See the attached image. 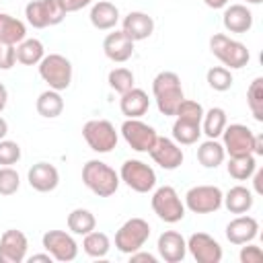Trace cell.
Instances as JSON below:
<instances>
[{
    "label": "cell",
    "instance_id": "obj_51",
    "mask_svg": "<svg viewBox=\"0 0 263 263\" xmlns=\"http://www.w3.org/2000/svg\"><path fill=\"white\" fill-rule=\"evenodd\" d=\"M249 4H261V0H247Z\"/></svg>",
    "mask_w": 263,
    "mask_h": 263
},
{
    "label": "cell",
    "instance_id": "obj_37",
    "mask_svg": "<svg viewBox=\"0 0 263 263\" xmlns=\"http://www.w3.org/2000/svg\"><path fill=\"white\" fill-rule=\"evenodd\" d=\"M107 82L115 92L123 95L129 88H134V72L127 68H113L107 76Z\"/></svg>",
    "mask_w": 263,
    "mask_h": 263
},
{
    "label": "cell",
    "instance_id": "obj_4",
    "mask_svg": "<svg viewBox=\"0 0 263 263\" xmlns=\"http://www.w3.org/2000/svg\"><path fill=\"white\" fill-rule=\"evenodd\" d=\"M37 66H39V76L43 78V82H47L49 88L62 92L72 84V64L66 55L62 53L43 55V60Z\"/></svg>",
    "mask_w": 263,
    "mask_h": 263
},
{
    "label": "cell",
    "instance_id": "obj_32",
    "mask_svg": "<svg viewBox=\"0 0 263 263\" xmlns=\"http://www.w3.org/2000/svg\"><path fill=\"white\" fill-rule=\"evenodd\" d=\"M109 249H111V240H109V236H107L105 232L90 230V232L84 234V238H82V251H84L88 257H92V259H103V257H107Z\"/></svg>",
    "mask_w": 263,
    "mask_h": 263
},
{
    "label": "cell",
    "instance_id": "obj_1",
    "mask_svg": "<svg viewBox=\"0 0 263 263\" xmlns=\"http://www.w3.org/2000/svg\"><path fill=\"white\" fill-rule=\"evenodd\" d=\"M152 95H154L156 107L162 115H175L179 103L185 99L179 74H175L171 70L158 72L152 80Z\"/></svg>",
    "mask_w": 263,
    "mask_h": 263
},
{
    "label": "cell",
    "instance_id": "obj_33",
    "mask_svg": "<svg viewBox=\"0 0 263 263\" xmlns=\"http://www.w3.org/2000/svg\"><path fill=\"white\" fill-rule=\"evenodd\" d=\"M228 175L236 181H247L251 179V175L255 173L257 168V160H255V154H238V156H230L228 164Z\"/></svg>",
    "mask_w": 263,
    "mask_h": 263
},
{
    "label": "cell",
    "instance_id": "obj_20",
    "mask_svg": "<svg viewBox=\"0 0 263 263\" xmlns=\"http://www.w3.org/2000/svg\"><path fill=\"white\" fill-rule=\"evenodd\" d=\"M156 247H158V255L166 263H181L187 255V240L183 238V234L175 230H164L158 236Z\"/></svg>",
    "mask_w": 263,
    "mask_h": 263
},
{
    "label": "cell",
    "instance_id": "obj_14",
    "mask_svg": "<svg viewBox=\"0 0 263 263\" xmlns=\"http://www.w3.org/2000/svg\"><path fill=\"white\" fill-rule=\"evenodd\" d=\"M187 251L197 263H220L222 261L220 242L205 232H193L187 238Z\"/></svg>",
    "mask_w": 263,
    "mask_h": 263
},
{
    "label": "cell",
    "instance_id": "obj_26",
    "mask_svg": "<svg viewBox=\"0 0 263 263\" xmlns=\"http://www.w3.org/2000/svg\"><path fill=\"white\" fill-rule=\"evenodd\" d=\"M25 37H27L25 23L14 18V16H10V14H6V12H0V43L16 45Z\"/></svg>",
    "mask_w": 263,
    "mask_h": 263
},
{
    "label": "cell",
    "instance_id": "obj_3",
    "mask_svg": "<svg viewBox=\"0 0 263 263\" xmlns=\"http://www.w3.org/2000/svg\"><path fill=\"white\" fill-rule=\"evenodd\" d=\"M210 51L224 64V68L228 70H238V68H245L251 60V53L247 49L245 43L236 41V39H230L228 35L224 33H214L210 37Z\"/></svg>",
    "mask_w": 263,
    "mask_h": 263
},
{
    "label": "cell",
    "instance_id": "obj_24",
    "mask_svg": "<svg viewBox=\"0 0 263 263\" xmlns=\"http://www.w3.org/2000/svg\"><path fill=\"white\" fill-rule=\"evenodd\" d=\"M88 18H90V25L95 29H99V31H111L119 23V8L113 2L101 0V2H95L92 4Z\"/></svg>",
    "mask_w": 263,
    "mask_h": 263
},
{
    "label": "cell",
    "instance_id": "obj_28",
    "mask_svg": "<svg viewBox=\"0 0 263 263\" xmlns=\"http://www.w3.org/2000/svg\"><path fill=\"white\" fill-rule=\"evenodd\" d=\"M224 158H226V150H224V146H222L218 140L208 138V140L201 142L199 148H197V160H199V164L205 166V168H216V166H220V164L224 162Z\"/></svg>",
    "mask_w": 263,
    "mask_h": 263
},
{
    "label": "cell",
    "instance_id": "obj_8",
    "mask_svg": "<svg viewBox=\"0 0 263 263\" xmlns=\"http://www.w3.org/2000/svg\"><path fill=\"white\" fill-rule=\"evenodd\" d=\"M119 181H123L136 193H148L156 187V173L150 164L138 158H129L119 168Z\"/></svg>",
    "mask_w": 263,
    "mask_h": 263
},
{
    "label": "cell",
    "instance_id": "obj_13",
    "mask_svg": "<svg viewBox=\"0 0 263 263\" xmlns=\"http://www.w3.org/2000/svg\"><path fill=\"white\" fill-rule=\"evenodd\" d=\"M253 140H255L253 129L242 123H230L222 132V146L230 156L253 154Z\"/></svg>",
    "mask_w": 263,
    "mask_h": 263
},
{
    "label": "cell",
    "instance_id": "obj_23",
    "mask_svg": "<svg viewBox=\"0 0 263 263\" xmlns=\"http://www.w3.org/2000/svg\"><path fill=\"white\" fill-rule=\"evenodd\" d=\"M148 107H150L148 92H146L144 88H138V86L129 88V90L123 92L121 99H119V109H121V113H123L127 119H138V117H142V115L148 111Z\"/></svg>",
    "mask_w": 263,
    "mask_h": 263
},
{
    "label": "cell",
    "instance_id": "obj_43",
    "mask_svg": "<svg viewBox=\"0 0 263 263\" xmlns=\"http://www.w3.org/2000/svg\"><path fill=\"white\" fill-rule=\"evenodd\" d=\"M58 2H60V6L64 8V12H66V14H68V12L82 10L84 6L92 4V0H58Z\"/></svg>",
    "mask_w": 263,
    "mask_h": 263
},
{
    "label": "cell",
    "instance_id": "obj_38",
    "mask_svg": "<svg viewBox=\"0 0 263 263\" xmlns=\"http://www.w3.org/2000/svg\"><path fill=\"white\" fill-rule=\"evenodd\" d=\"M175 117L177 119H185V121H193V123H201V117H203V107L201 103L197 101H191V99H183L175 111Z\"/></svg>",
    "mask_w": 263,
    "mask_h": 263
},
{
    "label": "cell",
    "instance_id": "obj_12",
    "mask_svg": "<svg viewBox=\"0 0 263 263\" xmlns=\"http://www.w3.org/2000/svg\"><path fill=\"white\" fill-rule=\"evenodd\" d=\"M41 245L53 257V261L68 263L78 257V245H76L74 236L64 230H47L41 238Z\"/></svg>",
    "mask_w": 263,
    "mask_h": 263
},
{
    "label": "cell",
    "instance_id": "obj_19",
    "mask_svg": "<svg viewBox=\"0 0 263 263\" xmlns=\"http://www.w3.org/2000/svg\"><path fill=\"white\" fill-rule=\"evenodd\" d=\"M259 234V222L253 216H245L238 214L234 220L228 222L226 226V238L232 245H245V242H253Z\"/></svg>",
    "mask_w": 263,
    "mask_h": 263
},
{
    "label": "cell",
    "instance_id": "obj_15",
    "mask_svg": "<svg viewBox=\"0 0 263 263\" xmlns=\"http://www.w3.org/2000/svg\"><path fill=\"white\" fill-rule=\"evenodd\" d=\"M29 251V240L25 232L16 228L4 230L0 236V263H23L27 259Z\"/></svg>",
    "mask_w": 263,
    "mask_h": 263
},
{
    "label": "cell",
    "instance_id": "obj_34",
    "mask_svg": "<svg viewBox=\"0 0 263 263\" xmlns=\"http://www.w3.org/2000/svg\"><path fill=\"white\" fill-rule=\"evenodd\" d=\"M201 136V123L185 121V119H175L173 123V140L179 146H191L199 140Z\"/></svg>",
    "mask_w": 263,
    "mask_h": 263
},
{
    "label": "cell",
    "instance_id": "obj_9",
    "mask_svg": "<svg viewBox=\"0 0 263 263\" xmlns=\"http://www.w3.org/2000/svg\"><path fill=\"white\" fill-rule=\"evenodd\" d=\"M222 189L216 185H195L185 193V208L193 214H212L222 208Z\"/></svg>",
    "mask_w": 263,
    "mask_h": 263
},
{
    "label": "cell",
    "instance_id": "obj_41",
    "mask_svg": "<svg viewBox=\"0 0 263 263\" xmlns=\"http://www.w3.org/2000/svg\"><path fill=\"white\" fill-rule=\"evenodd\" d=\"M238 259H240V263H261L263 261V251L253 242H245V247L238 253Z\"/></svg>",
    "mask_w": 263,
    "mask_h": 263
},
{
    "label": "cell",
    "instance_id": "obj_17",
    "mask_svg": "<svg viewBox=\"0 0 263 263\" xmlns=\"http://www.w3.org/2000/svg\"><path fill=\"white\" fill-rule=\"evenodd\" d=\"M29 185L39 193H49L60 185V173L49 162H35L27 173Z\"/></svg>",
    "mask_w": 263,
    "mask_h": 263
},
{
    "label": "cell",
    "instance_id": "obj_5",
    "mask_svg": "<svg viewBox=\"0 0 263 263\" xmlns=\"http://www.w3.org/2000/svg\"><path fill=\"white\" fill-rule=\"evenodd\" d=\"M82 138L88 144L90 150L99 152V154H107L117 146V132L115 125L107 119H90L82 125Z\"/></svg>",
    "mask_w": 263,
    "mask_h": 263
},
{
    "label": "cell",
    "instance_id": "obj_11",
    "mask_svg": "<svg viewBox=\"0 0 263 263\" xmlns=\"http://www.w3.org/2000/svg\"><path fill=\"white\" fill-rule=\"evenodd\" d=\"M121 136L127 142V146L136 152H150V148L154 146L158 134L152 125L144 123L140 117L138 119H125L121 123Z\"/></svg>",
    "mask_w": 263,
    "mask_h": 263
},
{
    "label": "cell",
    "instance_id": "obj_49",
    "mask_svg": "<svg viewBox=\"0 0 263 263\" xmlns=\"http://www.w3.org/2000/svg\"><path fill=\"white\" fill-rule=\"evenodd\" d=\"M205 6H210V8H214V10H218V8H224L226 4H228V0H201Z\"/></svg>",
    "mask_w": 263,
    "mask_h": 263
},
{
    "label": "cell",
    "instance_id": "obj_46",
    "mask_svg": "<svg viewBox=\"0 0 263 263\" xmlns=\"http://www.w3.org/2000/svg\"><path fill=\"white\" fill-rule=\"evenodd\" d=\"M253 154H255V156H263V136H261V134H255V140H253Z\"/></svg>",
    "mask_w": 263,
    "mask_h": 263
},
{
    "label": "cell",
    "instance_id": "obj_29",
    "mask_svg": "<svg viewBox=\"0 0 263 263\" xmlns=\"http://www.w3.org/2000/svg\"><path fill=\"white\" fill-rule=\"evenodd\" d=\"M14 51H16V62H21L23 66H37L45 55L43 43L39 39H27V37L14 45Z\"/></svg>",
    "mask_w": 263,
    "mask_h": 263
},
{
    "label": "cell",
    "instance_id": "obj_25",
    "mask_svg": "<svg viewBox=\"0 0 263 263\" xmlns=\"http://www.w3.org/2000/svg\"><path fill=\"white\" fill-rule=\"evenodd\" d=\"M222 203L230 214H247L253 208L255 197H253V191L247 189L245 185H234L226 191V195L222 197Z\"/></svg>",
    "mask_w": 263,
    "mask_h": 263
},
{
    "label": "cell",
    "instance_id": "obj_18",
    "mask_svg": "<svg viewBox=\"0 0 263 263\" xmlns=\"http://www.w3.org/2000/svg\"><path fill=\"white\" fill-rule=\"evenodd\" d=\"M121 31L132 39V41H144L152 35L154 31V18L142 10H132L123 16L121 21Z\"/></svg>",
    "mask_w": 263,
    "mask_h": 263
},
{
    "label": "cell",
    "instance_id": "obj_30",
    "mask_svg": "<svg viewBox=\"0 0 263 263\" xmlns=\"http://www.w3.org/2000/svg\"><path fill=\"white\" fill-rule=\"evenodd\" d=\"M226 125H228V119H226V111L222 107H212V109L203 111L201 134H205L208 138H212V140L220 138Z\"/></svg>",
    "mask_w": 263,
    "mask_h": 263
},
{
    "label": "cell",
    "instance_id": "obj_31",
    "mask_svg": "<svg viewBox=\"0 0 263 263\" xmlns=\"http://www.w3.org/2000/svg\"><path fill=\"white\" fill-rule=\"evenodd\" d=\"M97 228V218L90 210H84V208H76L68 214V230L72 234H88L90 230Z\"/></svg>",
    "mask_w": 263,
    "mask_h": 263
},
{
    "label": "cell",
    "instance_id": "obj_10",
    "mask_svg": "<svg viewBox=\"0 0 263 263\" xmlns=\"http://www.w3.org/2000/svg\"><path fill=\"white\" fill-rule=\"evenodd\" d=\"M25 16L31 27L45 29V27L60 25L64 21L66 12L58 0H31L25 6Z\"/></svg>",
    "mask_w": 263,
    "mask_h": 263
},
{
    "label": "cell",
    "instance_id": "obj_35",
    "mask_svg": "<svg viewBox=\"0 0 263 263\" xmlns=\"http://www.w3.org/2000/svg\"><path fill=\"white\" fill-rule=\"evenodd\" d=\"M247 105L255 121H263V78L257 76L247 88Z\"/></svg>",
    "mask_w": 263,
    "mask_h": 263
},
{
    "label": "cell",
    "instance_id": "obj_16",
    "mask_svg": "<svg viewBox=\"0 0 263 263\" xmlns=\"http://www.w3.org/2000/svg\"><path fill=\"white\" fill-rule=\"evenodd\" d=\"M150 156H152V160L160 166V168H164V171H175V168H179L181 164H183V150H181V146L175 142V140H171V138H156V142H154V146L150 148V152H148Z\"/></svg>",
    "mask_w": 263,
    "mask_h": 263
},
{
    "label": "cell",
    "instance_id": "obj_27",
    "mask_svg": "<svg viewBox=\"0 0 263 263\" xmlns=\"http://www.w3.org/2000/svg\"><path fill=\"white\" fill-rule=\"evenodd\" d=\"M35 109L45 119H53V117L62 115V111H64V99H62L60 90H53V88L43 90L37 97V101H35Z\"/></svg>",
    "mask_w": 263,
    "mask_h": 263
},
{
    "label": "cell",
    "instance_id": "obj_50",
    "mask_svg": "<svg viewBox=\"0 0 263 263\" xmlns=\"http://www.w3.org/2000/svg\"><path fill=\"white\" fill-rule=\"evenodd\" d=\"M8 134V123L4 117H0V140H4V136Z\"/></svg>",
    "mask_w": 263,
    "mask_h": 263
},
{
    "label": "cell",
    "instance_id": "obj_22",
    "mask_svg": "<svg viewBox=\"0 0 263 263\" xmlns=\"http://www.w3.org/2000/svg\"><path fill=\"white\" fill-rule=\"evenodd\" d=\"M222 23L224 29L230 33H247L253 27V12L245 4H230L224 6Z\"/></svg>",
    "mask_w": 263,
    "mask_h": 263
},
{
    "label": "cell",
    "instance_id": "obj_44",
    "mask_svg": "<svg viewBox=\"0 0 263 263\" xmlns=\"http://www.w3.org/2000/svg\"><path fill=\"white\" fill-rule=\"evenodd\" d=\"M129 261L132 263H156V257L152 253H146V251H134L129 253Z\"/></svg>",
    "mask_w": 263,
    "mask_h": 263
},
{
    "label": "cell",
    "instance_id": "obj_7",
    "mask_svg": "<svg viewBox=\"0 0 263 263\" xmlns=\"http://www.w3.org/2000/svg\"><path fill=\"white\" fill-rule=\"evenodd\" d=\"M152 210L166 224H175L185 218V203L171 185H162L152 193Z\"/></svg>",
    "mask_w": 263,
    "mask_h": 263
},
{
    "label": "cell",
    "instance_id": "obj_47",
    "mask_svg": "<svg viewBox=\"0 0 263 263\" xmlns=\"http://www.w3.org/2000/svg\"><path fill=\"white\" fill-rule=\"evenodd\" d=\"M51 263L53 261V257L49 255V253H39V255H31L29 257V263Z\"/></svg>",
    "mask_w": 263,
    "mask_h": 263
},
{
    "label": "cell",
    "instance_id": "obj_6",
    "mask_svg": "<svg viewBox=\"0 0 263 263\" xmlns=\"http://www.w3.org/2000/svg\"><path fill=\"white\" fill-rule=\"evenodd\" d=\"M148 238H150V224L144 218H129L115 232V247L119 253L129 255L134 251H140Z\"/></svg>",
    "mask_w": 263,
    "mask_h": 263
},
{
    "label": "cell",
    "instance_id": "obj_40",
    "mask_svg": "<svg viewBox=\"0 0 263 263\" xmlns=\"http://www.w3.org/2000/svg\"><path fill=\"white\" fill-rule=\"evenodd\" d=\"M21 160V146L12 140H0V164L10 166Z\"/></svg>",
    "mask_w": 263,
    "mask_h": 263
},
{
    "label": "cell",
    "instance_id": "obj_48",
    "mask_svg": "<svg viewBox=\"0 0 263 263\" xmlns=\"http://www.w3.org/2000/svg\"><path fill=\"white\" fill-rule=\"evenodd\" d=\"M6 103H8V90H6V86L0 82V113L4 111Z\"/></svg>",
    "mask_w": 263,
    "mask_h": 263
},
{
    "label": "cell",
    "instance_id": "obj_21",
    "mask_svg": "<svg viewBox=\"0 0 263 263\" xmlns=\"http://www.w3.org/2000/svg\"><path fill=\"white\" fill-rule=\"evenodd\" d=\"M134 45H136V41H132L123 31H113L103 39L105 55L117 64H123L134 55Z\"/></svg>",
    "mask_w": 263,
    "mask_h": 263
},
{
    "label": "cell",
    "instance_id": "obj_42",
    "mask_svg": "<svg viewBox=\"0 0 263 263\" xmlns=\"http://www.w3.org/2000/svg\"><path fill=\"white\" fill-rule=\"evenodd\" d=\"M16 64V51L14 45L0 43V70H10Z\"/></svg>",
    "mask_w": 263,
    "mask_h": 263
},
{
    "label": "cell",
    "instance_id": "obj_39",
    "mask_svg": "<svg viewBox=\"0 0 263 263\" xmlns=\"http://www.w3.org/2000/svg\"><path fill=\"white\" fill-rule=\"evenodd\" d=\"M21 187V177L12 166L0 168V195H14Z\"/></svg>",
    "mask_w": 263,
    "mask_h": 263
},
{
    "label": "cell",
    "instance_id": "obj_2",
    "mask_svg": "<svg viewBox=\"0 0 263 263\" xmlns=\"http://www.w3.org/2000/svg\"><path fill=\"white\" fill-rule=\"evenodd\" d=\"M82 183L99 197H111L119 189V173L103 160H88L82 166Z\"/></svg>",
    "mask_w": 263,
    "mask_h": 263
},
{
    "label": "cell",
    "instance_id": "obj_36",
    "mask_svg": "<svg viewBox=\"0 0 263 263\" xmlns=\"http://www.w3.org/2000/svg\"><path fill=\"white\" fill-rule=\"evenodd\" d=\"M205 80H208L210 88H214V90H218V92L228 90V88L232 86V82H234L230 70L224 68V66H214V68H210L208 74H205Z\"/></svg>",
    "mask_w": 263,
    "mask_h": 263
},
{
    "label": "cell",
    "instance_id": "obj_45",
    "mask_svg": "<svg viewBox=\"0 0 263 263\" xmlns=\"http://www.w3.org/2000/svg\"><path fill=\"white\" fill-rule=\"evenodd\" d=\"M251 177H253L255 193H257V195H261V193H263V185H261V181H263V171H257V168H255V173H253Z\"/></svg>",
    "mask_w": 263,
    "mask_h": 263
}]
</instances>
